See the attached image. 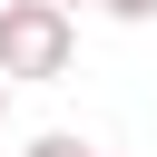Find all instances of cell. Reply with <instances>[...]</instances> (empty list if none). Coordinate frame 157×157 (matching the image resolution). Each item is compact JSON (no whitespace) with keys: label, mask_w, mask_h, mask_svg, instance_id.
Masks as SVG:
<instances>
[{"label":"cell","mask_w":157,"mask_h":157,"mask_svg":"<svg viewBox=\"0 0 157 157\" xmlns=\"http://www.w3.org/2000/svg\"><path fill=\"white\" fill-rule=\"evenodd\" d=\"M78 29L49 0H0V78H69Z\"/></svg>","instance_id":"6da1fadb"},{"label":"cell","mask_w":157,"mask_h":157,"mask_svg":"<svg viewBox=\"0 0 157 157\" xmlns=\"http://www.w3.org/2000/svg\"><path fill=\"white\" fill-rule=\"evenodd\" d=\"M29 157H98L88 137H69V128H49V137H29Z\"/></svg>","instance_id":"7a4b0ae2"},{"label":"cell","mask_w":157,"mask_h":157,"mask_svg":"<svg viewBox=\"0 0 157 157\" xmlns=\"http://www.w3.org/2000/svg\"><path fill=\"white\" fill-rule=\"evenodd\" d=\"M108 20H157V0H98Z\"/></svg>","instance_id":"3957f363"},{"label":"cell","mask_w":157,"mask_h":157,"mask_svg":"<svg viewBox=\"0 0 157 157\" xmlns=\"http://www.w3.org/2000/svg\"><path fill=\"white\" fill-rule=\"evenodd\" d=\"M0 118H10V78H0Z\"/></svg>","instance_id":"277c9868"},{"label":"cell","mask_w":157,"mask_h":157,"mask_svg":"<svg viewBox=\"0 0 157 157\" xmlns=\"http://www.w3.org/2000/svg\"><path fill=\"white\" fill-rule=\"evenodd\" d=\"M49 10H78V0H49Z\"/></svg>","instance_id":"5b68a950"},{"label":"cell","mask_w":157,"mask_h":157,"mask_svg":"<svg viewBox=\"0 0 157 157\" xmlns=\"http://www.w3.org/2000/svg\"><path fill=\"white\" fill-rule=\"evenodd\" d=\"M98 157H108V147H98Z\"/></svg>","instance_id":"8992f818"}]
</instances>
